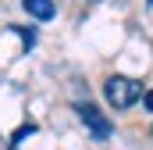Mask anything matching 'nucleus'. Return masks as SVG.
Here are the masks:
<instances>
[{
	"label": "nucleus",
	"mask_w": 153,
	"mask_h": 150,
	"mask_svg": "<svg viewBox=\"0 0 153 150\" xmlns=\"http://www.w3.org/2000/svg\"><path fill=\"white\" fill-rule=\"evenodd\" d=\"M103 93H107V104L117 107V111H128L135 100H143V86L135 82V79H128V75H111L107 82H103Z\"/></svg>",
	"instance_id": "f257e3e1"
},
{
	"label": "nucleus",
	"mask_w": 153,
	"mask_h": 150,
	"mask_svg": "<svg viewBox=\"0 0 153 150\" xmlns=\"http://www.w3.org/2000/svg\"><path fill=\"white\" fill-rule=\"evenodd\" d=\"M75 114L82 118V122H85V129H89V132H93L96 140H107V136L114 132V129H111V122H107L103 114L96 111L93 104H75Z\"/></svg>",
	"instance_id": "f03ea898"
},
{
	"label": "nucleus",
	"mask_w": 153,
	"mask_h": 150,
	"mask_svg": "<svg viewBox=\"0 0 153 150\" xmlns=\"http://www.w3.org/2000/svg\"><path fill=\"white\" fill-rule=\"evenodd\" d=\"M22 7H25L32 18H39V22H53V18H57V4H53V0H22Z\"/></svg>",
	"instance_id": "7ed1b4c3"
},
{
	"label": "nucleus",
	"mask_w": 153,
	"mask_h": 150,
	"mask_svg": "<svg viewBox=\"0 0 153 150\" xmlns=\"http://www.w3.org/2000/svg\"><path fill=\"white\" fill-rule=\"evenodd\" d=\"M32 132H36V125H25V129H18V132H14V140H11V147H18V143H22L25 136H32Z\"/></svg>",
	"instance_id": "20e7f679"
},
{
	"label": "nucleus",
	"mask_w": 153,
	"mask_h": 150,
	"mask_svg": "<svg viewBox=\"0 0 153 150\" xmlns=\"http://www.w3.org/2000/svg\"><path fill=\"white\" fill-rule=\"evenodd\" d=\"M143 107L153 114V89H146V93H143Z\"/></svg>",
	"instance_id": "39448f33"
}]
</instances>
